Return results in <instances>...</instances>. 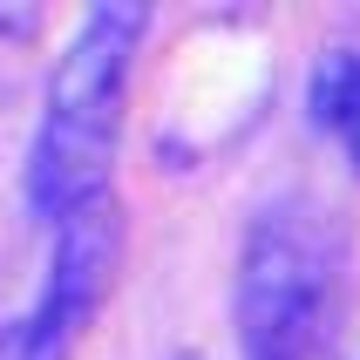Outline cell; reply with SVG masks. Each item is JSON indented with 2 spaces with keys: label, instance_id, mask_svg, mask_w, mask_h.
I'll return each instance as SVG.
<instances>
[{
  "label": "cell",
  "instance_id": "2",
  "mask_svg": "<svg viewBox=\"0 0 360 360\" xmlns=\"http://www.w3.org/2000/svg\"><path fill=\"white\" fill-rule=\"evenodd\" d=\"M340 292V224L306 198H272L238 245L245 360H313Z\"/></svg>",
  "mask_w": 360,
  "mask_h": 360
},
{
  "label": "cell",
  "instance_id": "4",
  "mask_svg": "<svg viewBox=\"0 0 360 360\" xmlns=\"http://www.w3.org/2000/svg\"><path fill=\"white\" fill-rule=\"evenodd\" d=\"M306 102H313V122L347 143V157L360 170V48H333L313 68V96Z\"/></svg>",
  "mask_w": 360,
  "mask_h": 360
},
{
  "label": "cell",
  "instance_id": "3",
  "mask_svg": "<svg viewBox=\"0 0 360 360\" xmlns=\"http://www.w3.org/2000/svg\"><path fill=\"white\" fill-rule=\"evenodd\" d=\"M122 272V204L96 198L68 211L55 224V252H48V279H41V300H55L61 313H75L82 326L102 313L109 285Z\"/></svg>",
  "mask_w": 360,
  "mask_h": 360
},
{
  "label": "cell",
  "instance_id": "6",
  "mask_svg": "<svg viewBox=\"0 0 360 360\" xmlns=\"http://www.w3.org/2000/svg\"><path fill=\"white\" fill-rule=\"evenodd\" d=\"M177 360H198V354H177Z\"/></svg>",
  "mask_w": 360,
  "mask_h": 360
},
{
  "label": "cell",
  "instance_id": "1",
  "mask_svg": "<svg viewBox=\"0 0 360 360\" xmlns=\"http://www.w3.org/2000/svg\"><path fill=\"white\" fill-rule=\"evenodd\" d=\"M143 34H150V7L136 0H102L68 34L55 75H48L41 129L27 143V211L41 224H61L68 211L109 198V163H116L122 102H129Z\"/></svg>",
  "mask_w": 360,
  "mask_h": 360
},
{
  "label": "cell",
  "instance_id": "5",
  "mask_svg": "<svg viewBox=\"0 0 360 360\" xmlns=\"http://www.w3.org/2000/svg\"><path fill=\"white\" fill-rule=\"evenodd\" d=\"M82 333L89 326L75 313H61L55 300H34L27 313H14V320L0 326V360H75Z\"/></svg>",
  "mask_w": 360,
  "mask_h": 360
}]
</instances>
